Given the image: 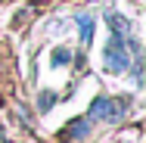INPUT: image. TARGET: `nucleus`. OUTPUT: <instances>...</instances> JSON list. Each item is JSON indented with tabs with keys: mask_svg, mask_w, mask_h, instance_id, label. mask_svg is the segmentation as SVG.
Masks as SVG:
<instances>
[{
	"mask_svg": "<svg viewBox=\"0 0 146 143\" xmlns=\"http://www.w3.org/2000/svg\"><path fill=\"white\" fill-rule=\"evenodd\" d=\"M103 65H106V72H127V65H131V56H127V37L124 34H112V41L106 44V50H103Z\"/></svg>",
	"mask_w": 146,
	"mask_h": 143,
	"instance_id": "f257e3e1",
	"label": "nucleus"
},
{
	"mask_svg": "<svg viewBox=\"0 0 146 143\" xmlns=\"http://www.w3.org/2000/svg\"><path fill=\"white\" fill-rule=\"evenodd\" d=\"M124 112V106L115 103V100H109V96H96L93 103H90V118L96 121V118H103V121H118Z\"/></svg>",
	"mask_w": 146,
	"mask_h": 143,
	"instance_id": "f03ea898",
	"label": "nucleus"
},
{
	"mask_svg": "<svg viewBox=\"0 0 146 143\" xmlns=\"http://www.w3.org/2000/svg\"><path fill=\"white\" fill-rule=\"evenodd\" d=\"M75 25L81 28V44L87 47L90 41H93V25H96V19H93V16H87V13H84V16H78V19H75Z\"/></svg>",
	"mask_w": 146,
	"mask_h": 143,
	"instance_id": "7ed1b4c3",
	"label": "nucleus"
},
{
	"mask_svg": "<svg viewBox=\"0 0 146 143\" xmlns=\"http://www.w3.org/2000/svg\"><path fill=\"white\" fill-rule=\"evenodd\" d=\"M68 134H72V137H87L90 124H87V121H75V124H68Z\"/></svg>",
	"mask_w": 146,
	"mask_h": 143,
	"instance_id": "20e7f679",
	"label": "nucleus"
},
{
	"mask_svg": "<svg viewBox=\"0 0 146 143\" xmlns=\"http://www.w3.org/2000/svg\"><path fill=\"white\" fill-rule=\"evenodd\" d=\"M53 103H56V96H53V90H44V96H40V112H47V109H53Z\"/></svg>",
	"mask_w": 146,
	"mask_h": 143,
	"instance_id": "39448f33",
	"label": "nucleus"
},
{
	"mask_svg": "<svg viewBox=\"0 0 146 143\" xmlns=\"http://www.w3.org/2000/svg\"><path fill=\"white\" fill-rule=\"evenodd\" d=\"M72 59V50H65V47H59L56 53H53V65H62V62H68Z\"/></svg>",
	"mask_w": 146,
	"mask_h": 143,
	"instance_id": "423d86ee",
	"label": "nucleus"
}]
</instances>
